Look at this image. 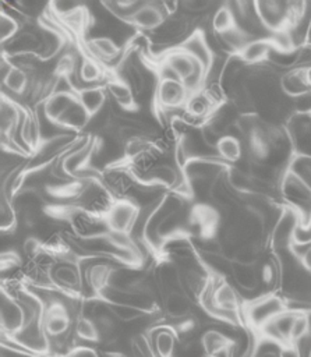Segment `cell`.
<instances>
[{"mask_svg": "<svg viewBox=\"0 0 311 357\" xmlns=\"http://www.w3.org/2000/svg\"><path fill=\"white\" fill-rule=\"evenodd\" d=\"M42 301L45 304L42 325L49 340L66 336L70 332V329L74 328L73 312L70 311L67 303L54 297L49 298L47 301Z\"/></svg>", "mask_w": 311, "mask_h": 357, "instance_id": "6da1fadb", "label": "cell"}, {"mask_svg": "<svg viewBox=\"0 0 311 357\" xmlns=\"http://www.w3.org/2000/svg\"><path fill=\"white\" fill-rule=\"evenodd\" d=\"M243 308L244 321L254 329L261 331L268 322L285 312L287 305L278 296H264L247 303Z\"/></svg>", "mask_w": 311, "mask_h": 357, "instance_id": "7a4b0ae2", "label": "cell"}, {"mask_svg": "<svg viewBox=\"0 0 311 357\" xmlns=\"http://www.w3.org/2000/svg\"><path fill=\"white\" fill-rule=\"evenodd\" d=\"M139 215V208L128 198L114 199L113 205L105 215V222L109 231L131 233L137 218Z\"/></svg>", "mask_w": 311, "mask_h": 357, "instance_id": "3957f363", "label": "cell"}, {"mask_svg": "<svg viewBox=\"0 0 311 357\" xmlns=\"http://www.w3.org/2000/svg\"><path fill=\"white\" fill-rule=\"evenodd\" d=\"M0 317H1V336L14 337L17 336L25 325V312L20 301L8 293L6 289H1L0 297Z\"/></svg>", "mask_w": 311, "mask_h": 357, "instance_id": "277c9868", "label": "cell"}, {"mask_svg": "<svg viewBox=\"0 0 311 357\" xmlns=\"http://www.w3.org/2000/svg\"><path fill=\"white\" fill-rule=\"evenodd\" d=\"M191 20L187 14L169 15L163 24L152 31L151 36L156 45H173L183 42L191 32Z\"/></svg>", "mask_w": 311, "mask_h": 357, "instance_id": "5b68a950", "label": "cell"}, {"mask_svg": "<svg viewBox=\"0 0 311 357\" xmlns=\"http://www.w3.org/2000/svg\"><path fill=\"white\" fill-rule=\"evenodd\" d=\"M190 92L183 84V81L174 79H158L156 91H155V100L160 110H172L185 107Z\"/></svg>", "mask_w": 311, "mask_h": 357, "instance_id": "8992f818", "label": "cell"}, {"mask_svg": "<svg viewBox=\"0 0 311 357\" xmlns=\"http://www.w3.org/2000/svg\"><path fill=\"white\" fill-rule=\"evenodd\" d=\"M177 47L201 63L206 71L211 68L215 54L208 43L206 33L202 29H194Z\"/></svg>", "mask_w": 311, "mask_h": 357, "instance_id": "52a82bcc", "label": "cell"}, {"mask_svg": "<svg viewBox=\"0 0 311 357\" xmlns=\"http://www.w3.org/2000/svg\"><path fill=\"white\" fill-rule=\"evenodd\" d=\"M166 18L167 14L163 8V3L145 1L144 6L130 18L128 24L139 31L152 32L159 28Z\"/></svg>", "mask_w": 311, "mask_h": 357, "instance_id": "ba28073f", "label": "cell"}, {"mask_svg": "<svg viewBox=\"0 0 311 357\" xmlns=\"http://www.w3.org/2000/svg\"><path fill=\"white\" fill-rule=\"evenodd\" d=\"M199 344L202 353L208 357H219L225 354L226 357H232L234 350V340L229 337L226 333L218 329H206L199 336Z\"/></svg>", "mask_w": 311, "mask_h": 357, "instance_id": "9c48e42d", "label": "cell"}, {"mask_svg": "<svg viewBox=\"0 0 311 357\" xmlns=\"http://www.w3.org/2000/svg\"><path fill=\"white\" fill-rule=\"evenodd\" d=\"M194 301L184 291H170L163 296V311L170 321L194 315Z\"/></svg>", "mask_w": 311, "mask_h": 357, "instance_id": "30bf717a", "label": "cell"}, {"mask_svg": "<svg viewBox=\"0 0 311 357\" xmlns=\"http://www.w3.org/2000/svg\"><path fill=\"white\" fill-rule=\"evenodd\" d=\"M89 57L99 63H110L119 60L121 56V47L110 36H93L85 42Z\"/></svg>", "mask_w": 311, "mask_h": 357, "instance_id": "8fae6325", "label": "cell"}, {"mask_svg": "<svg viewBox=\"0 0 311 357\" xmlns=\"http://www.w3.org/2000/svg\"><path fill=\"white\" fill-rule=\"evenodd\" d=\"M105 88H106V92L109 95V99H112V102L117 107H120V110L128 112V110L137 109L134 92L117 75H114L112 78H107L106 82H105Z\"/></svg>", "mask_w": 311, "mask_h": 357, "instance_id": "7c38bea8", "label": "cell"}, {"mask_svg": "<svg viewBox=\"0 0 311 357\" xmlns=\"http://www.w3.org/2000/svg\"><path fill=\"white\" fill-rule=\"evenodd\" d=\"M160 61L172 67L181 81H185L199 66H202L201 63H198L195 59H192L190 54H187L184 50H181L177 46L173 49H169Z\"/></svg>", "mask_w": 311, "mask_h": 357, "instance_id": "4fadbf2b", "label": "cell"}, {"mask_svg": "<svg viewBox=\"0 0 311 357\" xmlns=\"http://www.w3.org/2000/svg\"><path fill=\"white\" fill-rule=\"evenodd\" d=\"M77 100L75 91H64L52 93L45 102H42L40 109L47 119L57 123L59 119L67 112V109Z\"/></svg>", "mask_w": 311, "mask_h": 357, "instance_id": "5bb4252c", "label": "cell"}, {"mask_svg": "<svg viewBox=\"0 0 311 357\" xmlns=\"http://www.w3.org/2000/svg\"><path fill=\"white\" fill-rule=\"evenodd\" d=\"M272 50L273 45L269 38H257L250 40L237 56L245 64H258L265 61Z\"/></svg>", "mask_w": 311, "mask_h": 357, "instance_id": "9a60e30c", "label": "cell"}, {"mask_svg": "<svg viewBox=\"0 0 311 357\" xmlns=\"http://www.w3.org/2000/svg\"><path fill=\"white\" fill-rule=\"evenodd\" d=\"M89 117H91V114L84 109V106L79 103V100L77 98V100L59 119L57 124H60L67 131L78 134L86 128Z\"/></svg>", "mask_w": 311, "mask_h": 357, "instance_id": "2e32d148", "label": "cell"}, {"mask_svg": "<svg viewBox=\"0 0 311 357\" xmlns=\"http://www.w3.org/2000/svg\"><path fill=\"white\" fill-rule=\"evenodd\" d=\"M280 88L290 96H303L308 93L311 85L307 78V70L297 67L280 78Z\"/></svg>", "mask_w": 311, "mask_h": 357, "instance_id": "e0dca14e", "label": "cell"}, {"mask_svg": "<svg viewBox=\"0 0 311 357\" xmlns=\"http://www.w3.org/2000/svg\"><path fill=\"white\" fill-rule=\"evenodd\" d=\"M75 77L78 78L84 89L88 86L100 85V82L105 79V70L98 60L86 56L81 60Z\"/></svg>", "mask_w": 311, "mask_h": 357, "instance_id": "ac0fdd59", "label": "cell"}, {"mask_svg": "<svg viewBox=\"0 0 311 357\" xmlns=\"http://www.w3.org/2000/svg\"><path fill=\"white\" fill-rule=\"evenodd\" d=\"M77 98L91 116L98 113L109 100V95L106 92L105 85H95L79 89L77 91Z\"/></svg>", "mask_w": 311, "mask_h": 357, "instance_id": "d6986e66", "label": "cell"}, {"mask_svg": "<svg viewBox=\"0 0 311 357\" xmlns=\"http://www.w3.org/2000/svg\"><path fill=\"white\" fill-rule=\"evenodd\" d=\"M297 225V216L293 211H285L279 218L275 230H273V241L278 247L286 248L290 245Z\"/></svg>", "mask_w": 311, "mask_h": 357, "instance_id": "ffe728a7", "label": "cell"}, {"mask_svg": "<svg viewBox=\"0 0 311 357\" xmlns=\"http://www.w3.org/2000/svg\"><path fill=\"white\" fill-rule=\"evenodd\" d=\"M73 329H74V337L78 339L79 342H85L88 346L102 342L96 324L93 322L92 318L82 314L81 310L78 315H75Z\"/></svg>", "mask_w": 311, "mask_h": 357, "instance_id": "44dd1931", "label": "cell"}, {"mask_svg": "<svg viewBox=\"0 0 311 357\" xmlns=\"http://www.w3.org/2000/svg\"><path fill=\"white\" fill-rule=\"evenodd\" d=\"M31 82H32V78L26 71H24L22 68L14 67L11 70V73L7 75V78L1 82L3 88H4L3 92L8 91V93H11V95L22 96L29 91Z\"/></svg>", "mask_w": 311, "mask_h": 357, "instance_id": "7402d4cb", "label": "cell"}, {"mask_svg": "<svg viewBox=\"0 0 311 357\" xmlns=\"http://www.w3.org/2000/svg\"><path fill=\"white\" fill-rule=\"evenodd\" d=\"M216 152L222 162L225 160L229 163H236L241 160V155H243L241 141L232 135H223L216 144Z\"/></svg>", "mask_w": 311, "mask_h": 357, "instance_id": "603a6c76", "label": "cell"}, {"mask_svg": "<svg viewBox=\"0 0 311 357\" xmlns=\"http://www.w3.org/2000/svg\"><path fill=\"white\" fill-rule=\"evenodd\" d=\"M237 25L234 13L227 3L216 7L211 15V28L215 33H222Z\"/></svg>", "mask_w": 311, "mask_h": 357, "instance_id": "cb8c5ba5", "label": "cell"}, {"mask_svg": "<svg viewBox=\"0 0 311 357\" xmlns=\"http://www.w3.org/2000/svg\"><path fill=\"white\" fill-rule=\"evenodd\" d=\"M106 304H107L109 311L113 314V317L121 324H130V322L142 319L145 317H152V314H149L144 310H139L137 307H132V305L110 304V303H106Z\"/></svg>", "mask_w": 311, "mask_h": 357, "instance_id": "d4e9b609", "label": "cell"}, {"mask_svg": "<svg viewBox=\"0 0 311 357\" xmlns=\"http://www.w3.org/2000/svg\"><path fill=\"white\" fill-rule=\"evenodd\" d=\"M0 222L3 233H13L18 227V215L13 201L1 194V208H0Z\"/></svg>", "mask_w": 311, "mask_h": 357, "instance_id": "484cf974", "label": "cell"}, {"mask_svg": "<svg viewBox=\"0 0 311 357\" xmlns=\"http://www.w3.org/2000/svg\"><path fill=\"white\" fill-rule=\"evenodd\" d=\"M232 276L244 290H252L257 286V275L252 265H244L233 261Z\"/></svg>", "mask_w": 311, "mask_h": 357, "instance_id": "4316f807", "label": "cell"}, {"mask_svg": "<svg viewBox=\"0 0 311 357\" xmlns=\"http://www.w3.org/2000/svg\"><path fill=\"white\" fill-rule=\"evenodd\" d=\"M61 21L66 24V26H68L73 32H77V33H82L88 25L92 22V18L89 17L88 11L85 10L84 6L78 7L77 10H74L73 13L64 15L61 18Z\"/></svg>", "mask_w": 311, "mask_h": 357, "instance_id": "83f0119b", "label": "cell"}, {"mask_svg": "<svg viewBox=\"0 0 311 357\" xmlns=\"http://www.w3.org/2000/svg\"><path fill=\"white\" fill-rule=\"evenodd\" d=\"M289 172L297 176L311 190V156L297 155L293 158Z\"/></svg>", "mask_w": 311, "mask_h": 357, "instance_id": "f1b7e54d", "label": "cell"}, {"mask_svg": "<svg viewBox=\"0 0 311 357\" xmlns=\"http://www.w3.org/2000/svg\"><path fill=\"white\" fill-rule=\"evenodd\" d=\"M310 333V318L308 312L298 310L291 324L290 329V343L297 344L301 339H304Z\"/></svg>", "mask_w": 311, "mask_h": 357, "instance_id": "f546056e", "label": "cell"}, {"mask_svg": "<svg viewBox=\"0 0 311 357\" xmlns=\"http://www.w3.org/2000/svg\"><path fill=\"white\" fill-rule=\"evenodd\" d=\"M21 31V25L15 17H13L7 11H1L0 14V40L1 45L13 39Z\"/></svg>", "mask_w": 311, "mask_h": 357, "instance_id": "4dcf8cb0", "label": "cell"}, {"mask_svg": "<svg viewBox=\"0 0 311 357\" xmlns=\"http://www.w3.org/2000/svg\"><path fill=\"white\" fill-rule=\"evenodd\" d=\"M180 6L184 10V14H205L208 10L213 7V3L209 0H187L180 3Z\"/></svg>", "mask_w": 311, "mask_h": 357, "instance_id": "1f68e13d", "label": "cell"}, {"mask_svg": "<svg viewBox=\"0 0 311 357\" xmlns=\"http://www.w3.org/2000/svg\"><path fill=\"white\" fill-rule=\"evenodd\" d=\"M52 8L54 10L56 14L60 15V18H63L64 15L73 13L74 10H77L78 7H81L82 4L78 1H73V0H59V1H53Z\"/></svg>", "mask_w": 311, "mask_h": 357, "instance_id": "d6a6232c", "label": "cell"}, {"mask_svg": "<svg viewBox=\"0 0 311 357\" xmlns=\"http://www.w3.org/2000/svg\"><path fill=\"white\" fill-rule=\"evenodd\" d=\"M63 357H100L99 353L88 344H77L67 350Z\"/></svg>", "mask_w": 311, "mask_h": 357, "instance_id": "836d02e7", "label": "cell"}, {"mask_svg": "<svg viewBox=\"0 0 311 357\" xmlns=\"http://www.w3.org/2000/svg\"><path fill=\"white\" fill-rule=\"evenodd\" d=\"M297 261L307 273H311V244H305L303 251L297 254Z\"/></svg>", "mask_w": 311, "mask_h": 357, "instance_id": "e575fe53", "label": "cell"}, {"mask_svg": "<svg viewBox=\"0 0 311 357\" xmlns=\"http://www.w3.org/2000/svg\"><path fill=\"white\" fill-rule=\"evenodd\" d=\"M279 357H301V351H300V349L297 347V344L287 343V344L280 346Z\"/></svg>", "mask_w": 311, "mask_h": 357, "instance_id": "d590c367", "label": "cell"}, {"mask_svg": "<svg viewBox=\"0 0 311 357\" xmlns=\"http://www.w3.org/2000/svg\"><path fill=\"white\" fill-rule=\"evenodd\" d=\"M13 68H14V66H13L11 60H10L7 56L1 54V60H0V75H1V82L7 78V75L11 73V70H13Z\"/></svg>", "mask_w": 311, "mask_h": 357, "instance_id": "8d00e7d4", "label": "cell"}, {"mask_svg": "<svg viewBox=\"0 0 311 357\" xmlns=\"http://www.w3.org/2000/svg\"><path fill=\"white\" fill-rule=\"evenodd\" d=\"M261 278H262V280H264L266 284L272 283V282H273V279H275V268H273L272 265L266 264V265L262 268Z\"/></svg>", "mask_w": 311, "mask_h": 357, "instance_id": "74e56055", "label": "cell"}, {"mask_svg": "<svg viewBox=\"0 0 311 357\" xmlns=\"http://www.w3.org/2000/svg\"><path fill=\"white\" fill-rule=\"evenodd\" d=\"M105 357H128V356L124 354L123 351H106Z\"/></svg>", "mask_w": 311, "mask_h": 357, "instance_id": "f35d334b", "label": "cell"}, {"mask_svg": "<svg viewBox=\"0 0 311 357\" xmlns=\"http://www.w3.org/2000/svg\"><path fill=\"white\" fill-rule=\"evenodd\" d=\"M307 78H308V82H310V85H311V67L307 68Z\"/></svg>", "mask_w": 311, "mask_h": 357, "instance_id": "ab89813d", "label": "cell"}, {"mask_svg": "<svg viewBox=\"0 0 311 357\" xmlns=\"http://www.w3.org/2000/svg\"><path fill=\"white\" fill-rule=\"evenodd\" d=\"M56 357H61V356H56Z\"/></svg>", "mask_w": 311, "mask_h": 357, "instance_id": "60d3db41", "label": "cell"}]
</instances>
